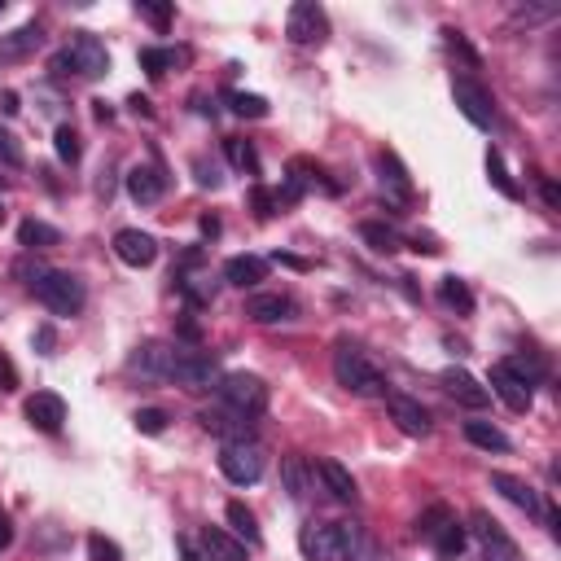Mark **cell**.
Returning a JSON list of instances; mask_svg holds the SVG:
<instances>
[{"label": "cell", "mask_w": 561, "mask_h": 561, "mask_svg": "<svg viewBox=\"0 0 561 561\" xmlns=\"http://www.w3.org/2000/svg\"><path fill=\"white\" fill-rule=\"evenodd\" d=\"M360 544L364 540L356 522H307L299 531V548L307 561H356Z\"/></svg>", "instance_id": "6da1fadb"}, {"label": "cell", "mask_w": 561, "mask_h": 561, "mask_svg": "<svg viewBox=\"0 0 561 561\" xmlns=\"http://www.w3.org/2000/svg\"><path fill=\"white\" fill-rule=\"evenodd\" d=\"M334 377L342 391L360 395V399H373V395H386V377L382 369L369 360V351L356 347L351 338H338L334 342Z\"/></svg>", "instance_id": "7a4b0ae2"}, {"label": "cell", "mask_w": 561, "mask_h": 561, "mask_svg": "<svg viewBox=\"0 0 561 561\" xmlns=\"http://www.w3.org/2000/svg\"><path fill=\"white\" fill-rule=\"evenodd\" d=\"M220 404L224 408H233V412H242V417H263L268 412V404H272V391H268V382L263 377H255V373H224L220 377Z\"/></svg>", "instance_id": "3957f363"}, {"label": "cell", "mask_w": 561, "mask_h": 561, "mask_svg": "<svg viewBox=\"0 0 561 561\" xmlns=\"http://www.w3.org/2000/svg\"><path fill=\"white\" fill-rule=\"evenodd\" d=\"M36 299L49 307L53 316H79L88 303V290L75 272H62V268H49V277L36 285Z\"/></svg>", "instance_id": "277c9868"}, {"label": "cell", "mask_w": 561, "mask_h": 561, "mask_svg": "<svg viewBox=\"0 0 561 561\" xmlns=\"http://www.w3.org/2000/svg\"><path fill=\"white\" fill-rule=\"evenodd\" d=\"M220 360L206 356V351H176L171 356V373L167 382L185 386V391H211V386H220Z\"/></svg>", "instance_id": "5b68a950"}, {"label": "cell", "mask_w": 561, "mask_h": 561, "mask_svg": "<svg viewBox=\"0 0 561 561\" xmlns=\"http://www.w3.org/2000/svg\"><path fill=\"white\" fill-rule=\"evenodd\" d=\"M285 36L294 44H303V49H320V44L329 40V18L325 9L316 5V0H299V5H290V18H285Z\"/></svg>", "instance_id": "8992f818"}, {"label": "cell", "mask_w": 561, "mask_h": 561, "mask_svg": "<svg viewBox=\"0 0 561 561\" xmlns=\"http://www.w3.org/2000/svg\"><path fill=\"white\" fill-rule=\"evenodd\" d=\"M220 474L233 487H255L263 478V452L259 443H224L220 448Z\"/></svg>", "instance_id": "52a82bcc"}, {"label": "cell", "mask_w": 561, "mask_h": 561, "mask_svg": "<svg viewBox=\"0 0 561 561\" xmlns=\"http://www.w3.org/2000/svg\"><path fill=\"white\" fill-rule=\"evenodd\" d=\"M66 57H71L79 79L110 75V53H106V44H101L93 31H71V40H66Z\"/></svg>", "instance_id": "ba28073f"}, {"label": "cell", "mask_w": 561, "mask_h": 561, "mask_svg": "<svg viewBox=\"0 0 561 561\" xmlns=\"http://www.w3.org/2000/svg\"><path fill=\"white\" fill-rule=\"evenodd\" d=\"M452 97H456V110L465 114L469 123H474V128H491V123H496V101H491V93L483 84H478V79H469V75H456L452 79Z\"/></svg>", "instance_id": "9c48e42d"}, {"label": "cell", "mask_w": 561, "mask_h": 561, "mask_svg": "<svg viewBox=\"0 0 561 561\" xmlns=\"http://www.w3.org/2000/svg\"><path fill=\"white\" fill-rule=\"evenodd\" d=\"M469 535L483 544V553H487L491 561H518V557H522V548L509 540L505 526L491 518L487 509H474V513H469Z\"/></svg>", "instance_id": "30bf717a"}, {"label": "cell", "mask_w": 561, "mask_h": 561, "mask_svg": "<svg viewBox=\"0 0 561 561\" xmlns=\"http://www.w3.org/2000/svg\"><path fill=\"white\" fill-rule=\"evenodd\" d=\"M491 491H500V496L509 500L513 509H522L526 518H544V500H540V491H535L531 483H522L518 474H505V469H491Z\"/></svg>", "instance_id": "8fae6325"}, {"label": "cell", "mask_w": 561, "mask_h": 561, "mask_svg": "<svg viewBox=\"0 0 561 561\" xmlns=\"http://www.w3.org/2000/svg\"><path fill=\"white\" fill-rule=\"evenodd\" d=\"M198 421H202V430L220 434L224 443H255V421L233 408H206V412H198Z\"/></svg>", "instance_id": "7c38bea8"}, {"label": "cell", "mask_w": 561, "mask_h": 561, "mask_svg": "<svg viewBox=\"0 0 561 561\" xmlns=\"http://www.w3.org/2000/svg\"><path fill=\"white\" fill-rule=\"evenodd\" d=\"M386 412H391V421L408 434V439H426V434H430V412L421 408V399L386 391Z\"/></svg>", "instance_id": "4fadbf2b"}, {"label": "cell", "mask_w": 561, "mask_h": 561, "mask_svg": "<svg viewBox=\"0 0 561 561\" xmlns=\"http://www.w3.org/2000/svg\"><path fill=\"white\" fill-rule=\"evenodd\" d=\"M22 412H27V421H31V426H36L40 434H57V430L66 426V399H62V395H53V391L27 395Z\"/></svg>", "instance_id": "5bb4252c"}, {"label": "cell", "mask_w": 561, "mask_h": 561, "mask_svg": "<svg viewBox=\"0 0 561 561\" xmlns=\"http://www.w3.org/2000/svg\"><path fill=\"white\" fill-rule=\"evenodd\" d=\"M114 255L128 263V268H150L158 259V237L141 233V228H119L114 233Z\"/></svg>", "instance_id": "9a60e30c"}, {"label": "cell", "mask_w": 561, "mask_h": 561, "mask_svg": "<svg viewBox=\"0 0 561 561\" xmlns=\"http://www.w3.org/2000/svg\"><path fill=\"white\" fill-rule=\"evenodd\" d=\"M439 382H443V391H448L456 404L469 408V412H483V408L491 404V391H487L483 382H478L474 373H465V369H443Z\"/></svg>", "instance_id": "2e32d148"}, {"label": "cell", "mask_w": 561, "mask_h": 561, "mask_svg": "<svg viewBox=\"0 0 561 561\" xmlns=\"http://www.w3.org/2000/svg\"><path fill=\"white\" fill-rule=\"evenodd\" d=\"M312 474H320V483H325V491L338 500V505H356V500H360L351 469L342 465V461H334V456H320V461L312 465Z\"/></svg>", "instance_id": "e0dca14e"}, {"label": "cell", "mask_w": 561, "mask_h": 561, "mask_svg": "<svg viewBox=\"0 0 561 561\" xmlns=\"http://www.w3.org/2000/svg\"><path fill=\"white\" fill-rule=\"evenodd\" d=\"M171 356L176 351L167 347V342H141V347L128 356V369L132 373H141V377H150V382H167V373H171Z\"/></svg>", "instance_id": "ac0fdd59"}, {"label": "cell", "mask_w": 561, "mask_h": 561, "mask_svg": "<svg viewBox=\"0 0 561 561\" xmlns=\"http://www.w3.org/2000/svg\"><path fill=\"white\" fill-rule=\"evenodd\" d=\"M294 316H299V307L290 294H250L246 299V320H255V325H285Z\"/></svg>", "instance_id": "d6986e66"}, {"label": "cell", "mask_w": 561, "mask_h": 561, "mask_svg": "<svg viewBox=\"0 0 561 561\" xmlns=\"http://www.w3.org/2000/svg\"><path fill=\"white\" fill-rule=\"evenodd\" d=\"M128 198L136 202V206H154V202H163V193H167V171L163 167H132L128 176Z\"/></svg>", "instance_id": "ffe728a7"}, {"label": "cell", "mask_w": 561, "mask_h": 561, "mask_svg": "<svg viewBox=\"0 0 561 561\" xmlns=\"http://www.w3.org/2000/svg\"><path fill=\"white\" fill-rule=\"evenodd\" d=\"M198 548H202V561H250L246 544L233 531H224V526H202Z\"/></svg>", "instance_id": "44dd1931"}, {"label": "cell", "mask_w": 561, "mask_h": 561, "mask_svg": "<svg viewBox=\"0 0 561 561\" xmlns=\"http://www.w3.org/2000/svg\"><path fill=\"white\" fill-rule=\"evenodd\" d=\"M373 163H377V180H382V189L391 193L395 202H408L412 198V176H408V167L399 163V154L395 150H377Z\"/></svg>", "instance_id": "7402d4cb"}, {"label": "cell", "mask_w": 561, "mask_h": 561, "mask_svg": "<svg viewBox=\"0 0 561 561\" xmlns=\"http://www.w3.org/2000/svg\"><path fill=\"white\" fill-rule=\"evenodd\" d=\"M491 395L500 399L509 412H531V404H535V395H531V386H522L513 373H505L500 364H491V386H487Z\"/></svg>", "instance_id": "603a6c76"}, {"label": "cell", "mask_w": 561, "mask_h": 561, "mask_svg": "<svg viewBox=\"0 0 561 561\" xmlns=\"http://www.w3.org/2000/svg\"><path fill=\"white\" fill-rule=\"evenodd\" d=\"M224 281L237 285V290H255L259 281H268V259L259 255H233L224 263Z\"/></svg>", "instance_id": "cb8c5ba5"}, {"label": "cell", "mask_w": 561, "mask_h": 561, "mask_svg": "<svg viewBox=\"0 0 561 561\" xmlns=\"http://www.w3.org/2000/svg\"><path fill=\"white\" fill-rule=\"evenodd\" d=\"M224 518H228V526H233V535H237L242 544H250V548H259V544H263V531H259L255 513H250V509L242 505V500H228Z\"/></svg>", "instance_id": "d4e9b609"}, {"label": "cell", "mask_w": 561, "mask_h": 561, "mask_svg": "<svg viewBox=\"0 0 561 561\" xmlns=\"http://www.w3.org/2000/svg\"><path fill=\"white\" fill-rule=\"evenodd\" d=\"M18 246H27V255H36V250L62 246V233H57L53 224H44V220H22L18 224Z\"/></svg>", "instance_id": "484cf974"}, {"label": "cell", "mask_w": 561, "mask_h": 561, "mask_svg": "<svg viewBox=\"0 0 561 561\" xmlns=\"http://www.w3.org/2000/svg\"><path fill=\"white\" fill-rule=\"evenodd\" d=\"M465 439L474 443V448H483V452H509L513 448V439L500 426H491V421H465Z\"/></svg>", "instance_id": "4316f807"}, {"label": "cell", "mask_w": 561, "mask_h": 561, "mask_svg": "<svg viewBox=\"0 0 561 561\" xmlns=\"http://www.w3.org/2000/svg\"><path fill=\"white\" fill-rule=\"evenodd\" d=\"M40 27L36 22H27V27H18V31H9V36H0V57H9V62H18V57H27V53H36L40 49Z\"/></svg>", "instance_id": "83f0119b"}, {"label": "cell", "mask_w": 561, "mask_h": 561, "mask_svg": "<svg viewBox=\"0 0 561 561\" xmlns=\"http://www.w3.org/2000/svg\"><path fill=\"white\" fill-rule=\"evenodd\" d=\"M360 237H364V246L369 250H377V255H395V250L404 246V237H399L391 224H382V220H364Z\"/></svg>", "instance_id": "f1b7e54d"}, {"label": "cell", "mask_w": 561, "mask_h": 561, "mask_svg": "<svg viewBox=\"0 0 561 561\" xmlns=\"http://www.w3.org/2000/svg\"><path fill=\"white\" fill-rule=\"evenodd\" d=\"M500 369L513 373L522 386H535V382H544L548 377V364L540 356H509V360H500Z\"/></svg>", "instance_id": "f546056e"}, {"label": "cell", "mask_w": 561, "mask_h": 561, "mask_svg": "<svg viewBox=\"0 0 561 561\" xmlns=\"http://www.w3.org/2000/svg\"><path fill=\"white\" fill-rule=\"evenodd\" d=\"M487 180H491V185H496L500 193H505L509 202H518V198H522V189L513 185V176H509V167H505V158H500L496 145H487Z\"/></svg>", "instance_id": "4dcf8cb0"}, {"label": "cell", "mask_w": 561, "mask_h": 561, "mask_svg": "<svg viewBox=\"0 0 561 561\" xmlns=\"http://www.w3.org/2000/svg\"><path fill=\"white\" fill-rule=\"evenodd\" d=\"M465 544H469V531H465V526L461 522H448V526H443V531L439 535H434V553H439L443 561H452V557H461L465 553Z\"/></svg>", "instance_id": "1f68e13d"}, {"label": "cell", "mask_w": 561, "mask_h": 561, "mask_svg": "<svg viewBox=\"0 0 561 561\" xmlns=\"http://www.w3.org/2000/svg\"><path fill=\"white\" fill-rule=\"evenodd\" d=\"M439 299L448 303L452 312H461V316L474 312V290H469L461 277H443V281H439Z\"/></svg>", "instance_id": "d6a6232c"}, {"label": "cell", "mask_w": 561, "mask_h": 561, "mask_svg": "<svg viewBox=\"0 0 561 561\" xmlns=\"http://www.w3.org/2000/svg\"><path fill=\"white\" fill-rule=\"evenodd\" d=\"M307 469H312V465H307L303 456H285V461H281V478H285L290 500H307V491H312V487H307Z\"/></svg>", "instance_id": "836d02e7"}, {"label": "cell", "mask_w": 561, "mask_h": 561, "mask_svg": "<svg viewBox=\"0 0 561 561\" xmlns=\"http://www.w3.org/2000/svg\"><path fill=\"white\" fill-rule=\"evenodd\" d=\"M224 154H228V163H233L237 171H246V176H259V154H255V145H250V141H242V136H228Z\"/></svg>", "instance_id": "e575fe53"}, {"label": "cell", "mask_w": 561, "mask_h": 561, "mask_svg": "<svg viewBox=\"0 0 561 561\" xmlns=\"http://www.w3.org/2000/svg\"><path fill=\"white\" fill-rule=\"evenodd\" d=\"M439 36H443V44H448V53H452V57H461V62L469 66V71H478V66H483V57H478V49H474V44L465 40V31H456V27H443Z\"/></svg>", "instance_id": "d590c367"}, {"label": "cell", "mask_w": 561, "mask_h": 561, "mask_svg": "<svg viewBox=\"0 0 561 561\" xmlns=\"http://www.w3.org/2000/svg\"><path fill=\"white\" fill-rule=\"evenodd\" d=\"M452 518H456V513H452V509L439 500V505H430V509L417 518V535H421V540H430V544H434V535H439V531H443V526H448Z\"/></svg>", "instance_id": "8d00e7d4"}, {"label": "cell", "mask_w": 561, "mask_h": 561, "mask_svg": "<svg viewBox=\"0 0 561 561\" xmlns=\"http://www.w3.org/2000/svg\"><path fill=\"white\" fill-rule=\"evenodd\" d=\"M228 110L242 114V119H268V101H263L259 93H224Z\"/></svg>", "instance_id": "74e56055"}, {"label": "cell", "mask_w": 561, "mask_h": 561, "mask_svg": "<svg viewBox=\"0 0 561 561\" xmlns=\"http://www.w3.org/2000/svg\"><path fill=\"white\" fill-rule=\"evenodd\" d=\"M53 150L62 163H79V154H84V145H79V132L71 128V123H57L53 132Z\"/></svg>", "instance_id": "f35d334b"}, {"label": "cell", "mask_w": 561, "mask_h": 561, "mask_svg": "<svg viewBox=\"0 0 561 561\" xmlns=\"http://www.w3.org/2000/svg\"><path fill=\"white\" fill-rule=\"evenodd\" d=\"M176 62H180L176 49H141V66H145V71H150L154 79L167 75V71H176Z\"/></svg>", "instance_id": "ab89813d"}, {"label": "cell", "mask_w": 561, "mask_h": 561, "mask_svg": "<svg viewBox=\"0 0 561 561\" xmlns=\"http://www.w3.org/2000/svg\"><path fill=\"white\" fill-rule=\"evenodd\" d=\"M136 14H141L145 22H154L158 31L171 27V18H176V5H154V0H136Z\"/></svg>", "instance_id": "60d3db41"}, {"label": "cell", "mask_w": 561, "mask_h": 561, "mask_svg": "<svg viewBox=\"0 0 561 561\" xmlns=\"http://www.w3.org/2000/svg\"><path fill=\"white\" fill-rule=\"evenodd\" d=\"M132 426L141 430V434H150V439H158V434L167 430V412H163V408H141V412L132 417Z\"/></svg>", "instance_id": "b9f144b4"}, {"label": "cell", "mask_w": 561, "mask_h": 561, "mask_svg": "<svg viewBox=\"0 0 561 561\" xmlns=\"http://www.w3.org/2000/svg\"><path fill=\"white\" fill-rule=\"evenodd\" d=\"M88 557H93V561H123V548L114 540H106L101 531H93V535H88Z\"/></svg>", "instance_id": "7bdbcfd3"}, {"label": "cell", "mask_w": 561, "mask_h": 561, "mask_svg": "<svg viewBox=\"0 0 561 561\" xmlns=\"http://www.w3.org/2000/svg\"><path fill=\"white\" fill-rule=\"evenodd\" d=\"M250 202H255V215H259V220H272V215L281 211V206H277V193L263 189V185L250 189Z\"/></svg>", "instance_id": "ee69618b"}, {"label": "cell", "mask_w": 561, "mask_h": 561, "mask_svg": "<svg viewBox=\"0 0 561 561\" xmlns=\"http://www.w3.org/2000/svg\"><path fill=\"white\" fill-rule=\"evenodd\" d=\"M193 176H198V185H202V189H220V185H224L220 167H215L211 158H193Z\"/></svg>", "instance_id": "f6af8a7d"}, {"label": "cell", "mask_w": 561, "mask_h": 561, "mask_svg": "<svg viewBox=\"0 0 561 561\" xmlns=\"http://www.w3.org/2000/svg\"><path fill=\"white\" fill-rule=\"evenodd\" d=\"M0 163H5V167H22V163H27V158H22L18 136L5 132V128H0Z\"/></svg>", "instance_id": "bcb514c9"}, {"label": "cell", "mask_w": 561, "mask_h": 561, "mask_svg": "<svg viewBox=\"0 0 561 561\" xmlns=\"http://www.w3.org/2000/svg\"><path fill=\"white\" fill-rule=\"evenodd\" d=\"M14 272H18V277H22V285H27L31 294H36V285H40L44 277H49V268H44V263H31V259H22V263H18Z\"/></svg>", "instance_id": "7dc6e473"}, {"label": "cell", "mask_w": 561, "mask_h": 561, "mask_svg": "<svg viewBox=\"0 0 561 561\" xmlns=\"http://www.w3.org/2000/svg\"><path fill=\"white\" fill-rule=\"evenodd\" d=\"M548 18H557V9L553 5H518L513 9V22H548Z\"/></svg>", "instance_id": "c3c4849f"}, {"label": "cell", "mask_w": 561, "mask_h": 561, "mask_svg": "<svg viewBox=\"0 0 561 561\" xmlns=\"http://www.w3.org/2000/svg\"><path fill=\"white\" fill-rule=\"evenodd\" d=\"M0 391H18V364L14 360H9V351L5 347H0Z\"/></svg>", "instance_id": "681fc988"}, {"label": "cell", "mask_w": 561, "mask_h": 561, "mask_svg": "<svg viewBox=\"0 0 561 561\" xmlns=\"http://www.w3.org/2000/svg\"><path fill=\"white\" fill-rule=\"evenodd\" d=\"M31 347H36L40 356H53V347H57V334H53V325H40L36 334H31Z\"/></svg>", "instance_id": "f907efd6"}, {"label": "cell", "mask_w": 561, "mask_h": 561, "mask_svg": "<svg viewBox=\"0 0 561 561\" xmlns=\"http://www.w3.org/2000/svg\"><path fill=\"white\" fill-rule=\"evenodd\" d=\"M540 198H544V206H548V211H557V206H561V189L553 185V180H540Z\"/></svg>", "instance_id": "816d5d0a"}, {"label": "cell", "mask_w": 561, "mask_h": 561, "mask_svg": "<svg viewBox=\"0 0 561 561\" xmlns=\"http://www.w3.org/2000/svg\"><path fill=\"white\" fill-rule=\"evenodd\" d=\"M272 263H281V268H294V272H307V268H312L307 259H299V255H285V250H277V255H272Z\"/></svg>", "instance_id": "f5cc1de1"}, {"label": "cell", "mask_w": 561, "mask_h": 561, "mask_svg": "<svg viewBox=\"0 0 561 561\" xmlns=\"http://www.w3.org/2000/svg\"><path fill=\"white\" fill-rule=\"evenodd\" d=\"M14 544V526H9V513H0V548Z\"/></svg>", "instance_id": "db71d44e"}, {"label": "cell", "mask_w": 561, "mask_h": 561, "mask_svg": "<svg viewBox=\"0 0 561 561\" xmlns=\"http://www.w3.org/2000/svg\"><path fill=\"white\" fill-rule=\"evenodd\" d=\"M180 338H189V342H198V338H202V329H198V320H180Z\"/></svg>", "instance_id": "11a10c76"}, {"label": "cell", "mask_w": 561, "mask_h": 561, "mask_svg": "<svg viewBox=\"0 0 561 561\" xmlns=\"http://www.w3.org/2000/svg\"><path fill=\"white\" fill-rule=\"evenodd\" d=\"M202 237H220V220H215V215H202Z\"/></svg>", "instance_id": "9f6ffc18"}, {"label": "cell", "mask_w": 561, "mask_h": 561, "mask_svg": "<svg viewBox=\"0 0 561 561\" xmlns=\"http://www.w3.org/2000/svg\"><path fill=\"white\" fill-rule=\"evenodd\" d=\"M128 106H132L136 114H154V110H150V101H145L141 93H136V97H128Z\"/></svg>", "instance_id": "6f0895ef"}, {"label": "cell", "mask_w": 561, "mask_h": 561, "mask_svg": "<svg viewBox=\"0 0 561 561\" xmlns=\"http://www.w3.org/2000/svg\"><path fill=\"white\" fill-rule=\"evenodd\" d=\"M176 548H180V557H185V561H202L198 553H193V544H189V540H176Z\"/></svg>", "instance_id": "680465c9"}, {"label": "cell", "mask_w": 561, "mask_h": 561, "mask_svg": "<svg viewBox=\"0 0 561 561\" xmlns=\"http://www.w3.org/2000/svg\"><path fill=\"white\" fill-rule=\"evenodd\" d=\"M0 106H5V114H18V93H5L0 97Z\"/></svg>", "instance_id": "91938a15"}, {"label": "cell", "mask_w": 561, "mask_h": 561, "mask_svg": "<svg viewBox=\"0 0 561 561\" xmlns=\"http://www.w3.org/2000/svg\"><path fill=\"white\" fill-rule=\"evenodd\" d=\"M0 215H5V211H0Z\"/></svg>", "instance_id": "94428289"}]
</instances>
